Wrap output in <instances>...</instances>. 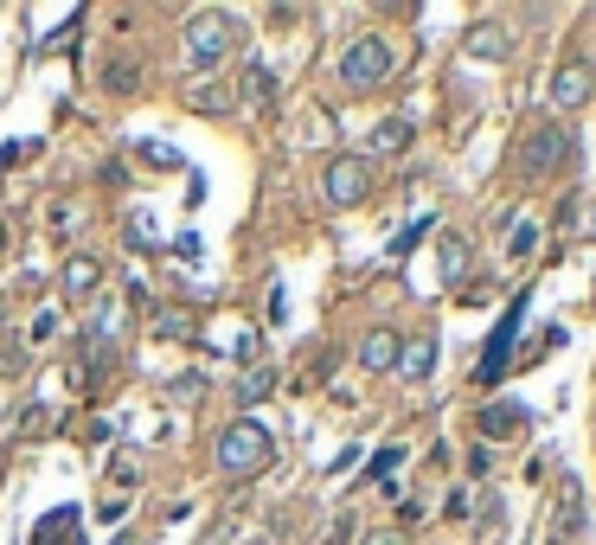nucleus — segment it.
Here are the masks:
<instances>
[{
  "instance_id": "1",
  "label": "nucleus",
  "mask_w": 596,
  "mask_h": 545,
  "mask_svg": "<svg viewBox=\"0 0 596 545\" xmlns=\"http://www.w3.org/2000/svg\"><path fill=\"white\" fill-rule=\"evenodd\" d=\"M212 462H219V475H231V481H251V475H263L276 462V436L263 430L257 417H238V424L219 436Z\"/></svg>"
},
{
  "instance_id": "2",
  "label": "nucleus",
  "mask_w": 596,
  "mask_h": 545,
  "mask_svg": "<svg viewBox=\"0 0 596 545\" xmlns=\"http://www.w3.org/2000/svg\"><path fill=\"white\" fill-rule=\"evenodd\" d=\"M564 161H571V129H564V122H539V129L520 135L514 174H520V181H545V174H559Z\"/></svg>"
},
{
  "instance_id": "3",
  "label": "nucleus",
  "mask_w": 596,
  "mask_h": 545,
  "mask_svg": "<svg viewBox=\"0 0 596 545\" xmlns=\"http://www.w3.org/2000/svg\"><path fill=\"white\" fill-rule=\"evenodd\" d=\"M391 72H398V52H391L378 33H360L346 52H340V84H346V90H378Z\"/></svg>"
},
{
  "instance_id": "4",
  "label": "nucleus",
  "mask_w": 596,
  "mask_h": 545,
  "mask_svg": "<svg viewBox=\"0 0 596 545\" xmlns=\"http://www.w3.org/2000/svg\"><path fill=\"white\" fill-rule=\"evenodd\" d=\"M231 45H238V26H231V13H219V7L192 13V20H187V33H180V52H187V65H192V72H199V65L212 72V65H219Z\"/></svg>"
},
{
  "instance_id": "5",
  "label": "nucleus",
  "mask_w": 596,
  "mask_h": 545,
  "mask_svg": "<svg viewBox=\"0 0 596 545\" xmlns=\"http://www.w3.org/2000/svg\"><path fill=\"white\" fill-rule=\"evenodd\" d=\"M321 193H328V206H360V199L373 193V161L334 154V161L321 167Z\"/></svg>"
},
{
  "instance_id": "6",
  "label": "nucleus",
  "mask_w": 596,
  "mask_h": 545,
  "mask_svg": "<svg viewBox=\"0 0 596 545\" xmlns=\"http://www.w3.org/2000/svg\"><path fill=\"white\" fill-rule=\"evenodd\" d=\"M520 315H526V295H514V308L500 315V327H494V340H487V353H482V385H494V379H500V366H507L514 340H520Z\"/></svg>"
},
{
  "instance_id": "7",
  "label": "nucleus",
  "mask_w": 596,
  "mask_h": 545,
  "mask_svg": "<svg viewBox=\"0 0 596 545\" xmlns=\"http://www.w3.org/2000/svg\"><path fill=\"white\" fill-rule=\"evenodd\" d=\"M591 65L584 58H559V72H552V103L559 109H584L591 103Z\"/></svg>"
},
{
  "instance_id": "8",
  "label": "nucleus",
  "mask_w": 596,
  "mask_h": 545,
  "mask_svg": "<svg viewBox=\"0 0 596 545\" xmlns=\"http://www.w3.org/2000/svg\"><path fill=\"white\" fill-rule=\"evenodd\" d=\"M482 436H494V443H514V436H526L532 430V417H526V404H507V399H494V404H482Z\"/></svg>"
},
{
  "instance_id": "9",
  "label": "nucleus",
  "mask_w": 596,
  "mask_h": 545,
  "mask_svg": "<svg viewBox=\"0 0 596 545\" xmlns=\"http://www.w3.org/2000/svg\"><path fill=\"white\" fill-rule=\"evenodd\" d=\"M180 103H187L192 116H224V109H238V90L219 84V77H192L187 90H180Z\"/></svg>"
},
{
  "instance_id": "10",
  "label": "nucleus",
  "mask_w": 596,
  "mask_h": 545,
  "mask_svg": "<svg viewBox=\"0 0 596 545\" xmlns=\"http://www.w3.org/2000/svg\"><path fill=\"white\" fill-rule=\"evenodd\" d=\"M462 52H468V58H487V65H507V58H514V33L494 26V20H482V26H468Z\"/></svg>"
},
{
  "instance_id": "11",
  "label": "nucleus",
  "mask_w": 596,
  "mask_h": 545,
  "mask_svg": "<svg viewBox=\"0 0 596 545\" xmlns=\"http://www.w3.org/2000/svg\"><path fill=\"white\" fill-rule=\"evenodd\" d=\"M398 360H405V334L373 327V334L360 340V366H366V372H398Z\"/></svg>"
},
{
  "instance_id": "12",
  "label": "nucleus",
  "mask_w": 596,
  "mask_h": 545,
  "mask_svg": "<svg viewBox=\"0 0 596 545\" xmlns=\"http://www.w3.org/2000/svg\"><path fill=\"white\" fill-rule=\"evenodd\" d=\"M97 283H103V263H97V257H65V270H58V290L71 295V302H90V295H97Z\"/></svg>"
},
{
  "instance_id": "13",
  "label": "nucleus",
  "mask_w": 596,
  "mask_h": 545,
  "mask_svg": "<svg viewBox=\"0 0 596 545\" xmlns=\"http://www.w3.org/2000/svg\"><path fill=\"white\" fill-rule=\"evenodd\" d=\"M238 109L244 116H269L276 109V77L263 72V65H251V72L238 77Z\"/></svg>"
},
{
  "instance_id": "14",
  "label": "nucleus",
  "mask_w": 596,
  "mask_h": 545,
  "mask_svg": "<svg viewBox=\"0 0 596 545\" xmlns=\"http://www.w3.org/2000/svg\"><path fill=\"white\" fill-rule=\"evenodd\" d=\"M154 334H161V340H180V347H192V340H199V315H192V308H180V302H161V308H154Z\"/></svg>"
},
{
  "instance_id": "15",
  "label": "nucleus",
  "mask_w": 596,
  "mask_h": 545,
  "mask_svg": "<svg viewBox=\"0 0 596 545\" xmlns=\"http://www.w3.org/2000/svg\"><path fill=\"white\" fill-rule=\"evenodd\" d=\"M38 545H84V533H77V508L45 513V520H38Z\"/></svg>"
},
{
  "instance_id": "16",
  "label": "nucleus",
  "mask_w": 596,
  "mask_h": 545,
  "mask_svg": "<svg viewBox=\"0 0 596 545\" xmlns=\"http://www.w3.org/2000/svg\"><path fill=\"white\" fill-rule=\"evenodd\" d=\"M269 392H276V372L257 360L251 372H244V379H238V392H231V399H238V411H251V404H263Z\"/></svg>"
},
{
  "instance_id": "17",
  "label": "nucleus",
  "mask_w": 596,
  "mask_h": 545,
  "mask_svg": "<svg viewBox=\"0 0 596 545\" xmlns=\"http://www.w3.org/2000/svg\"><path fill=\"white\" fill-rule=\"evenodd\" d=\"M500 251H507V263H526V257L539 251V225H532V218H514L507 238H500Z\"/></svg>"
},
{
  "instance_id": "18",
  "label": "nucleus",
  "mask_w": 596,
  "mask_h": 545,
  "mask_svg": "<svg viewBox=\"0 0 596 545\" xmlns=\"http://www.w3.org/2000/svg\"><path fill=\"white\" fill-rule=\"evenodd\" d=\"M559 533L564 539H577L584 533V494H577V481L564 475V488H559Z\"/></svg>"
},
{
  "instance_id": "19",
  "label": "nucleus",
  "mask_w": 596,
  "mask_h": 545,
  "mask_svg": "<svg viewBox=\"0 0 596 545\" xmlns=\"http://www.w3.org/2000/svg\"><path fill=\"white\" fill-rule=\"evenodd\" d=\"M430 366H437V340H430V334L405 340V360H398V372H405V379H430Z\"/></svg>"
},
{
  "instance_id": "20",
  "label": "nucleus",
  "mask_w": 596,
  "mask_h": 545,
  "mask_svg": "<svg viewBox=\"0 0 596 545\" xmlns=\"http://www.w3.org/2000/svg\"><path fill=\"white\" fill-rule=\"evenodd\" d=\"M405 148H410V122L405 116H385L373 129V154H405Z\"/></svg>"
},
{
  "instance_id": "21",
  "label": "nucleus",
  "mask_w": 596,
  "mask_h": 545,
  "mask_svg": "<svg viewBox=\"0 0 596 545\" xmlns=\"http://www.w3.org/2000/svg\"><path fill=\"white\" fill-rule=\"evenodd\" d=\"M103 77H110V90H115V97H129V90L142 84V72H135L129 58H122V65H110V72H103Z\"/></svg>"
},
{
  "instance_id": "22",
  "label": "nucleus",
  "mask_w": 596,
  "mask_h": 545,
  "mask_svg": "<svg viewBox=\"0 0 596 545\" xmlns=\"http://www.w3.org/2000/svg\"><path fill=\"white\" fill-rule=\"evenodd\" d=\"M135 154H142L148 167H180V154H174V148H161V142H142Z\"/></svg>"
},
{
  "instance_id": "23",
  "label": "nucleus",
  "mask_w": 596,
  "mask_h": 545,
  "mask_svg": "<svg viewBox=\"0 0 596 545\" xmlns=\"http://www.w3.org/2000/svg\"><path fill=\"white\" fill-rule=\"evenodd\" d=\"M423 231H430V218H410L405 231H398V238H391V251H410V244H417V238H423Z\"/></svg>"
},
{
  "instance_id": "24",
  "label": "nucleus",
  "mask_w": 596,
  "mask_h": 545,
  "mask_svg": "<svg viewBox=\"0 0 596 545\" xmlns=\"http://www.w3.org/2000/svg\"><path fill=\"white\" fill-rule=\"evenodd\" d=\"M110 545H142V533H115V539Z\"/></svg>"
},
{
  "instance_id": "25",
  "label": "nucleus",
  "mask_w": 596,
  "mask_h": 545,
  "mask_svg": "<svg viewBox=\"0 0 596 545\" xmlns=\"http://www.w3.org/2000/svg\"><path fill=\"white\" fill-rule=\"evenodd\" d=\"M366 545H398V533H373V539H366Z\"/></svg>"
},
{
  "instance_id": "26",
  "label": "nucleus",
  "mask_w": 596,
  "mask_h": 545,
  "mask_svg": "<svg viewBox=\"0 0 596 545\" xmlns=\"http://www.w3.org/2000/svg\"><path fill=\"white\" fill-rule=\"evenodd\" d=\"M584 231H591V238H596V206H591V218H584Z\"/></svg>"
},
{
  "instance_id": "27",
  "label": "nucleus",
  "mask_w": 596,
  "mask_h": 545,
  "mask_svg": "<svg viewBox=\"0 0 596 545\" xmlns=\"http://www.w3.org/2000/svg\"><path fill=\"white\" fill-rule=\"evenodd\" d=\"M0 315H7V302H0Z\"/></svg>"
},
{
  "instance_id": "28",
  "label": "nucleus",
  "mask_w": 596,
  "mask_h": 545,
  "mask_svg": "<svg viewBox=\"0 0 596 545\" xmlns=\"http://www.w3.org/2000/svg\"><path fill=\"white\" fill-rule=\"evenodd\" d=\"M0 244H7V231H0Z\"/></svg>"
}]
</instances>
